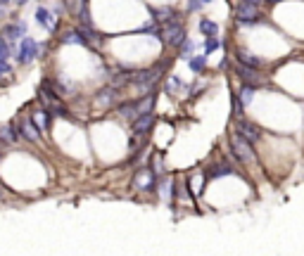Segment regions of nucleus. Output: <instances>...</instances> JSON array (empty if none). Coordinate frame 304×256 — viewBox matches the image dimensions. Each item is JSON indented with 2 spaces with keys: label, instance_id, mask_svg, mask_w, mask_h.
<instances>
[{
  "label": "nucleus",
  "instance_id": "1",
  "mask_svg": "<svg viewBox=\"0 0 304 256\" xmlns=\"http://www.w3.org/2000/svg\"><path fill=\"white\" fill-rule=\"evenodd\" d=\"M230 149H233V154L238 157V161H245V164H252V161H254L252 140H247L242 133H238V130L230 135Z\"/></svg>",
  "mask_w": 304,
  "mask_h": 256
},
{
  "label": "nucleus",
  "instance_id": "26",
  "mask_svg": "<svg viewBox=\"0 0 304 256\" xmlns=\"http://www.w3.org/2000/svg\"><path fill=\"white\" fill-rule=\"evenodd\" d=\"M178 48H181V55H183L185 60H190V53H193V41H188V38H185Z\"/></svg>",
  "mask_w": 304,
  "mask_h": 256
},
{
  "label": "nucleus",
  "instance_id": "18",
  "mask_svg": "<svg viewBox=\"0 0 304 256\" xmlns=\"http://www.w3.org/2000/svg\"><path fill=\"white\" fill-rule=\"evenodd\" d=\"M31 119L36 121V126H38V130H41V133H45V130H48V124H50V114H48V109L36 112Z\"/></svg>",
  "mask_w": 304,
  "mask_h": 256
},
{
  "label": "nucleus",
  "instance_id": "9",
  "mask_svg": "<svg viewBox=\"0 0 304 256\" xmlns=\"http://www.w3.org/2000/svg\"><path fill=\"white\" fill-rule=\"evenodd\" d=\"M133 188H138V190H152L154 188V171L138 169L136 178H133Z\"/></svg>",
  "mask_w": 304,
  "mask_h": 256
},
{
  "label": "nucleus",
  "instance_id": "12",
  "mask_svg": "<svg viewBox=\"0 0 304 256\" xmlns=\"http://www.w3.org/2000/svg\"><path fill=\"white\" fill-rule=\"evenodd\" d=\"M36 21H38L43 29H48V31H55V26H57L53 12L45 10V7H38V10H36Z\"/></svg>",
  "mask_w": 304,
  "mask_h": 256
},
{
  "label": "nucleus",
  "instance_id": "19",
  "mask_svg": "<svg viewBox=\"0 0 304 256\" xmlns=\"http://www.w3.org/2000/svg\"><path fill=\"white\" fill-rule=\"evenodd\" d=\"M200 31L205 33L207 38H209V36H217V33H219V24H217V21H212V19H200Z\"/></svg>",
  "mask_w": 304,
  "mask_h": 256
},
{
  "label": "nucleus",
  "instance_id": "17",
  "mask_svg": "<svg viewBox=\"0 0 304 256\" xmlns=\"http://www.w3.org/2000/svg\"><path fill=\"white\" fill-rule=\"evenodd\" d=\"M235 62H242V64H247V66H257V69L261 66V60H259V57H254V55L245 53V50L235 53Z\"/></svg>",
  "mask_w": 304,
  "mask_h": 256
},
{
  "label": "nucleus",
  "instance_id": "30",
  "mask_svg": "<svg viewBox=\"0 0 304 256\" xmlns=\"http://www.w3.org/2000/svg\"><path fill=\"white\" fill-rule=\"evenodd\" d=\"M242 2H252V5H259L261 0H242Z\"/></svg>",
  "mask_w": 304,
  "mask_h": 256
},
{
  "label": "nucleus",
  "instance_id": "21",
  "mask_svg": "<svg viewBox=\"0 0 304 256\" xmlns=\"http://www.w3.org/2000/svg\"><path fill=\"white\" fill-rule=\"evenodd\" d=\"M219 48H224V41L221 38H217V36H209L205 43V55L214 53V50H219Z\"/></svg>",
  "mask_w": 304,
  "mask_h": 256
},
{
  "label": "nucleus",
  "instance_id": "7",
  "mask_svg": "<svg viewBox=\"0 0 304 256\" xmlns=\"http://www.w3.org/2000/svg\"><path fill=\"white\" fill-rule=\"evenodd\" d=\"M117 100H119V88H117V85H107V88L98 90V95H95V105L98 107H112Z\"/></svg>",
  "mask_w": 304,
  "mask_h": 256
},
{
  "label": "nucleus",
  "instance_id": "20",
  "mask_svg": "<svg viewBox=\"0 0 304 256\" xmlns=\"http://www.w3.org/2000/svg\"><path fill=\"white\" fill-rule=\"evenodd\" d=\"M240 100H242V105H250L252 100H254V85L242 83V88H240Z\"/></svg>",
  "mask_w": 304,
  "mask_h": 256
},
{
  "label": "nucleus",
  "instance_id": "32",
  "mask_svg": "<svg viewBox=\"0 0 304 256\" xmlns=\"http://www.w3.org/2000/svg\"><path fill=\"white\" fill-rule=\"evenodd\" d=\"M202 2H205V5H207V2H214V0H202Z\"/></svg>",
  "mask_w": 304,
  "mask_h": 256
},
{
  "label": "nucleus",
  "instance_id": "11",
  "mask_svg": "<svg viewBox=\"0 0 304 256\" xmlns=\"http://www.w3.org/2000/svg\"><path fill=\"white\" fill-rule=\"evenodd\" d=\"M24 31H26V24H24V21H14V24H7V26H5L2 36H5V41L10 43V45H14V41H19L24 36Z\"/></svg>",
  "mask_w": 304,
  "mask_h": 256
},
{
  "label": "nucleus",
  "instance_id": "13",
  "mask_svg": "<svg viewBox=\"0 0 304 256\" xmlns=\"http://www.w3.org/2000/svg\"><path fill=\"white\" fill-rule=\"evenodd\" d=\"M19 130H22V135L29 140V142H36V140H38V126H36L33 119H24L22 124H19Z\"/></svg>",
  "mask_w": 304,
  "mask_h": 256
},
{
  "label": "nucleus",
  "instance_id": "16",
  "mask_svg": "<svg viewBox=\"0 0 304 256\" xmlns=\"http://www.w3.org/2000/svg\"><path fill=\"white\" fill-rule=\"evenodd\" d=\"M17 138H19V133H17V128L12 126V124L0 126V140L2 142H17Z\"/></svg>",
  "mask_w": 304,
  "mask_h": 256
},
{
  "label": "nucleus",
  "instance_id": "8",
  "mask_svg": "<svg viewBox=\"0 0 304 256\" xmlns=\"http://www.w3.org/2000/svg\"><path fill=\"white\" fill-rule=\"evenodd\" d=\"M235 130L242 133V135H245L247 140H252V142H254V140H259V135H261L259 128L254 126V124H250L247 119H242V117H235Z\"/></svg>",
  "mask_w": 304,
  "mask_h": 256
},
{
  "label": "nucleus",
  "instance_id": "3",
  "mask_svg": "<svg viewBox=\"0 0 304 256\" xmlns=\"http://www.w3.org/2000/svg\"><path fill=\"white\" fill-rule=\"evenodd\" d=\"M235 17H238V21L242 26H257V24L264 21V17L257 10V5H252V2H240L235 7Z\"/></svg>",
  "mask_w": 304,
  "mask_h": 256
},
{
  "label": "nucleus",
  "instance_id": "27",
  "mask_svg": "<svg viewBox=\"0 0 304 256\" xmlns=\"http://www.w3.org/2000/svg\"><path fill=\"white\" fill-rule=\"evenodd\" d=\"M233 107H235V117H242V100H233Z\"/></svg>",
  "mask_w": 304,
  "mask_h": 256
},
{
  "label": "nucleus",
  "instance_id": "29",
  "mask_svg": "<svg viewBox=\"0 0 304 256\" xmlns=\"http://www.w3.org/2000/svg\"><path fill=\"white\" fill-rule=\"evenodd\" d=\"M12 0H0V14H2V10H5V5H10Z\"/></svg>",
  "mask_w": 304,
  "mask_h": 256
},
{
  "label": "nucleus",
  "instance_id": "31",
  "mask_svg": "<svg viewBox=\"0 0 304 256\" xmlns=\"http://www.w3.org/2000/svg\"><path fill=\"white\" fill-rule=\"evenodd\" d=\"M14 2H17V5H26L29 0H14Z\"/></svg>",
  "mask_w": 304,
  "mask_h": 256
},
{
  "label": "nucleus",
  "instance_id": "24",
  "mask_svg": "<svg viewBox=\"0 0 304 256\" xmlns=\"http://www.w3.org/2000/svg\"><path fill=\"white\" fill-rule=\"evenodd\" d=\"M178 88L183 90L185 83L181 81V78H176V76H171V78H169V83H166V93H171V95H176V90H178Z\"/></svg>",
  "mask_w": 304,
  "mask_h": 256
},
{
  "label": "nucleus",
  "instance_id": "25",
  "mask_svg": "<svg viewBox=\"0 0 304 256\" xmlns=\"http://www.w3.org/2000/svg\"><path fill=\"white\" fill-rule=\"evenodd\" d=\"M233 173V169L228 166V164H221V166H214V169L209 171V176H214V178H219V176H230Z\"/></svg>",
  "mask_w": 304,
  "mask_h": 256
},
{
  "label": "nucleus",
  "instance_id": "28",
  "mask_svg": "<svg viewBox=\"0 0 304 256\" xmlns=\"http://www.w3.org/2000/svg\"><path fill=\"white\" fill-rule=\"evenodd\" d=\"M2 74H10V64L5 62V60H0V76Z\"/></svg>",
  "mask_w": 304,
  "mask_h": 256
},
{
  "label": "nucleus",
  "instance_id": "15",
  "mask_svg": "<svg viewBox=\"0 0 304 256\" xmlns=\"http://www.w3.org/2000/svg\"><path fill=\"white\" fill-rule=\"evenodd\" d=\"M133 78V74L131 71H126V69H117V71H112L109 74V83L117 85V88H121V85H126Z\"/></svg>",
  "mask_w": 304,
  "mask_h": 256
},
{
  "label": "nucleus",
  "instance_id": "5",
  "mask_svg": "<svg viewBox=\"0 0 304 256\" xmlns=\"http://www.w3.org/2000/svg\"><path fill=\"white\" fill-rule=\"evenodd\" d=\"M38 50H41L38 41H36V38H31V36H24L22 43H19V53H17V60H19L22 64H29V62H33V60L38 57Z\"/></svg>",
  "mask_w": 304,
  "mask_h": 256
},
{
  "label": "nucleus",
  "instance_id": "10",
  "mask_svg": "<svg viewBox=\"0 0 304 256\" xmlns=\"http://www.w3.org/2000/svg\"><path fill=\"white\" fill-rule=\"evenodd\" d=\"M152 126H154V117H152V112L141 114V117H136V121H133V135H136V138H141V135H145Z\"/></svg>",
  "mask_w": 304,
  "mask_h": 256
},
{
  "label": "nucleus",
  "instance_id": "2",
  "mask_svg": "<svg viewBox=\"0 0 304 256\" xmlns=\"http://www.w3.org/2000/svg\"><path fill=\"white\" fill-rule=\"evenodd\" d=\"M159 41H164L166 45H171V48H178V45L185 41L183 24H181L178 19L166 21V24H164V29H162V38H159Z\"/></svg>",
  "mask_w": 304,
  "mask_h": 256
},
{
  "label": "nucleus",
  "instance_id": "23",
  "mask_svg": "<svg viewBox=\"0 0 304 256\" xmlns=\"http://www.w3.org/2000/svg\"><path fill=\"white\" fill-rule=\"evenodd\" d=\"M205 66H207V55H197V57H190V69H193V71H197V74H200Z\"/></svg>",
  "mask_w": 304,
  "mask_h": 256
},
{
  "label": "nucleus",
  "instance_id": "4",
  "mask_svg": "<svg viewBox=\"0 0 304 256\" xmlns=\"http://www.w3.org/2000/svg\"><path fill=\"white\" fill-rule=\"evenodd\" d=\"M159 71H162V64H157V66H152V69H145V71H136L131 81H133L136 88H141L143 93H150L154 81L159 78Z\"/></svg>",
  "mask_w": 304,
  "mask_h": 256
},
{
  "label": "nucleus",
  "instance_id": "6",
  "mask_svg": "<svg viewBox=\"0 0 304 256\" xmlns=\"http://www.w3.org/2000/svg\"><path fill=\"white\" fill-rule=\"evenodd\" d=\"M235 74H238V78L242 83H250V85H261L266 81L257 71V66H247V64H242V62H235Z\"/></svg>",
  "mask_w": 304,
  "mask_h": 256
},
{
  "label": "nucleus",
  "instance_id": "14",
  "mask_svg": "<svg viewBox=\"0 0 304 256\" xmlns=\"http://www.w3.org/2000/svg\"><path fill=\"white\" fill-rule=\"evenodd\" d=\"M152 19L159 21V24H166V21H171V19H178V14L171 7H154L152 10Z\"/></svg>",
  "mask_w": 304,
  "mask_h": 256
},
{
  "label": "nucleus",
  "instance_id": "22",
  "mask_svg": "<svg viewBox=\"0 0 304 256\" xmlns=\"http://www.w3.org/2000/svg\"><path fill=\"white\" fill-rule=\"evenodd\" d=\"M62 41L65 43H72V45H86V41H83V36L78 31H69V33H65L62 36Z\"/></svg>",
  "mask_w": 304,
  "mask_h": 256
}]
</instances>
